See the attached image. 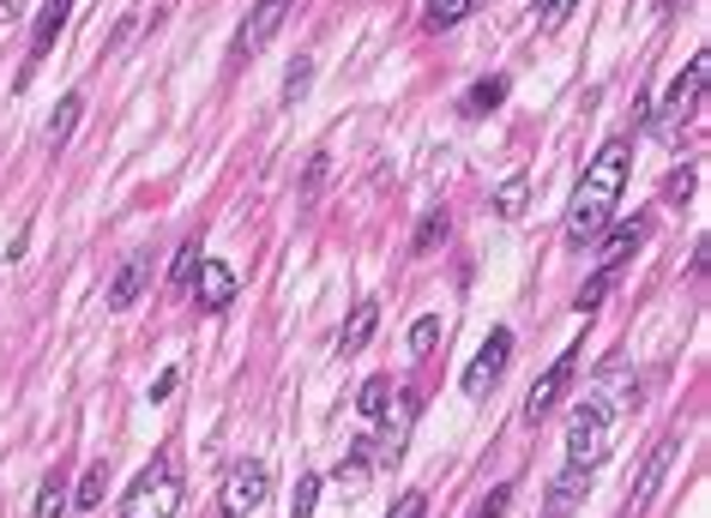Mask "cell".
Masks as SVG:
<instances>
[{"mask_svg":"<svg viewBox=\"0 0 711 518\" xmlns=\"http://www.w3.org/2000/svg\"><path fill=\"white\" fill-rule=\"evenodd\" d=\"M627 163H633L627 139H610V145L591 158V170H585V181H579V193H573V212H567V248H591V241H603V229H610V205L622 199V187H627Z\"/></svg>","mask_w":711,"mask_h":518,"instance_id":"obj_1","label":"cell"},{"mask_svg":"<svg viewBox=\"0 0 711 518\" xmlns=\"http://www.w3.org/2000/svg\"><path fill=\"white\" fill-rule=\"evenodd\" d=\"M175 507H181V458L175 452H158L133 476V488L121 500V518H175Z\"/></svg>","mask_w":711,"mask_h":518,"instance_id":"obj_2","label":"cell"},{"mask_svg":"<svg viewBox=\"0 0 711 518\" xmlns=\"http://www.w3.org/2000/svg\"><path fill=\"white\" fill-rule=\"evenodd\" d=\"M705 79H711V55L700 48V55L688 61V73H681V79L669 85L664 109H657V139H669V145H676V139H681V121H688V115L700 109V97H705Z\"/></svg>","mask_w":711,"mask_h":518,"instance_id":"obj_3","label":"cell"},{"mask_svg":"<svg viewBox=\"0 0 711 518\" xmlns=\"http://www.w3.org/2000/svg\"><path fill=\"white\" fill-rule=\"evenodd\" d=\"M290 7H295V0H254L248 24H241V31H236V43H229V67H241V61H254V55H260V48L271 43V36L283 31Z\"/></svg>","mask_w":711,"mask_h":518,"instance_id":"obj_4","label":"cell"},{"mask_svg":"<svg viewBox=\"0 0 711 518\" xmlns=\"http://www.w3.org/2000/svg\"><path fill=\"white\" fill-rule=\"evenodd\" d=\"M579 356H585V349H567V356H554V361H549V374H542V380L531 386V392H525V410H519V422H525V429H537V422H542V417H549V410L567 398V386H573Z\"/></svg>","mask_w":711,"mask_h":518,"instance_id":"obj_5","label":"cell"},{"mask_svg":"<svg viewBox=\"0 0 711 518\" xmlns=\"http://www.w3.org/2000/svg\"><path fill=\"white\" fill-rule=\"evenodd\" d=\"M266 495H271V464L266 458H241L236 471L224 476V518H248Z\"/></svg>","mask_w":711,"mask_h":518,"instance_id":"obj_6","label":"cell"},{"mask_svg":"<svg viewBox=\"0 0 711 518\" xmlns=\"http://www.w3.org/2000/svg\"><path fill=\"white\" fill-rule=\"evenodd\" d=\"M633 404H639V380H633L622 361H610V368L591 380V392H585V410H597L603 422H622Z\"/></svg>","mask_w":711,"mask_h":518,"instance_id":"obj_7","label":"cell"},{"mask_svg":"<svg viewBox=\"0 0 711 518\" xmlns=\"http://www.w3.org/2000/svg\"><path fill=\"white\" fill-rule=\"evenodd\" d=\"M610 434H615V422H603L597 410L579 404L573 429H567V464H579V471H597L603 452H610Z\"/></svg>","mask_w":711,"mask_h":518,"instance_id":"obj_8","label":"cell"},{"mask_svg":"<svg viewBox=\"0 0 711 518\" xmlns=\"http://www.w3.org/2000/svg\"><path fill=\"white\" fill-rule=\"evenodd\" d=\"M507 356H513V332H507V326H495V332L483 338V349H476V361L464 368V392L483 398L488 386H495L500 374H507Z\"/></svg>","mask_w":711,"mask_h":518,"instance_id":"obj_9","label":"cell"},{"mask_svg":"<svg viewBox=\"0 0 711 518\" xmlns=\"http://www.w3.org/2000/svg\"><path fill=\"white\" fill-rule=\"evenodd\" d=\"M193 295H200V307L205 314H224L229 302H236V271L224 266V259H200V271H193V283H187Z\"/></svg>","mask_w":711,"mask_h":518,"instance_id":"obj_10","label":"cell"},{"mask_svg":"<svg viewBox=\"0 0 711 518\" xmlns=\"http://www.w3.org/2000/svg\"><path fill=\"white\" fill-rule=\"evenodd\" d=\"M676 446H681L676 429H669L664 440H651V452H645L639 476H633V507H651V495H657V483H664V471L676 464Z\"/></svg>","mask_w":711,"mask_h":518,"instance_id":"obj_11","label":"cell"},{"mask_svg":"<svg viewBox=\"0 0 711 518\" xmlns=\"http://www.w3.org/2000/svg\"><path fill=\"white\" fill-rule=\"evenodd\" d=\"M67 19H73V0H43V12H36V24H31V67L49 61V48H55L61 31H67ZM31 67H24V79H31Z\"/></svg>","mask_w":711,"mask_h":518,"instance_id":"obj_12","label":"cell"},{"mask_svg":"<svg viewBox=\"0 0 711 518\" xmlns=\"http://www.w3.org/2000/svg\"><path fill=\"white\" fill-rule=\"evenodd\" d=\"M500 102H507V79H500V73H488V79H476L459 97V115H464V121H483V115H495Z\"/></svg>","mask_w":711,"mask_h":518,"instance_id":"obj_13","label":"cell"},{"mask_svg":"<svg viewBox=\"0 0 711 518\" xmlns=\"http://www.w3.org/2000/svg\"><path fill=\"white\" fill-rule=\"evenodd\" d=\"M146 278H151V253H133L109 283V307H133L139 295H146Z\"/></svg>","mask_w":711,"mask_h":518,"instance_id":"obj_14","label":"cell"},{"mask_svg":"<svg viewBox=\"0 0 711 518\" xmlns=\"http://www.w3.org/2000/svg\"><path fill=\"white\" fill-rule=\"evenodd\" d=\"M585 488H591V471H579V464H567V471L549 483V518H567V512L579 507V500H585Z\"/></svg>","mask_w":711,"mask_h":518,"instance_id":"obj_15","label":"cell"},{"mask_svg":"<svg viewBox=\"0 0 711 518\" xmlns=\"http://www.w3.org/2000/svg\"><path fill=\"white\" fill-rule=\"evenodd\" d=\"M645 236H651V224H645V217H633V224H622L610 241H603V259H597V266H615V271H622V266H627V253L639 248Z\"/></svg>","mask_w":711,"mask_h":518,"instance_id":"obj_16","label":"cell"},{"mask_svg":"<svg viewBox=\"0 0 711 518\" xmlns=\"http://www.w3.org/2000/svg\"><path fill=\"white\" fill-rule=\"evenodd\" d=\"M374 326H380V302H356L351 326L338 332V349H344V356H356V349H362V344L374 338Z\"/></svg>","mask_w":711,"mask_h":518,"instance_id":"obj_17","label":"cell"},{"mask_svg":"<svg viewBox=\"0 0 711 518\" xmlns=\"http://www.w3.org/2000/svg\"><path fill=\"white\" fill-rule=\"evenodd\" d=\"M79 115H85V90H67V97H61V109H55V121H49V151L67 145L73 127H79Z\"/></svg>","mask_w":711,"mask_h":518,"instance_id":"obj_18","label":"cell"},{"mask_svg":"<svg viewBox=\"0 0 711 518\" xmlns=\"http://www.w3.org/2000/svg\"><path fill=\"white\" fill-rule=\"evenodd\" d=\"M471 12H476V0H429V7H422V24H429V31H452V24L471 19Z\"/></svg>","mask_w":711,"mask_h":518,"instance_id":"obj_19","label":"cell"},{"mask_svg":"<svg viewBox=\"0 0 711 518\" xmlns=\"http://www.w3.org/2000/svg\"><path fill=\"white\" fill-rule=\"evenodd\" d=\"M103 488H109V464H85V476H79V488H73V507H103Z\"/></svg>","mask_w":711,"mask_h":518,"instance_id":"obj_20","label":"cell"},{"mask_svg":"<svg viewBox=\"0 0 711 518\" xmlns=\"http://www.w3.org/2000/svg\"><path fill=\"white\" fill-rule=\"evenodd\" d=\"M67 500H73V495H67V483H61V471H49L43 488H36V507H31V512H36V518H61V512H67Z\"/></svg>","mask_w":711,"mask_h":518,"instance_id":"obj_21","label":"cell"},{"mask_svg":"<svg viewBox=\"0 0 711 518\" xmlns=\"http://www.w3.org/2000/svg\"><path fill=\"white\" fill-rule=\"evenodd\" d=\"M525 199H531V175H507V181L495 187V212H500V217H519Z\"/></svg>","mask_w":711,"mask_h":518,"instance_id":"obj_22","label":"cell"},{"mask_svg":"<svg viewBox=\"0 0 711 518\" xmlns=\"http://www.w3.org/2000/svg\"><path fill=\"white\" fill-rule=\"evenodd\" d=\"M615 283H622V271H615V266H597V278H591L585 290L573 295V307H579V314H591V307H603V295H610Z\"/></svg>","mask_w":711,"mask_h":518,"instance_id":"obj_23","label":"cell"},{"mask_svg":"<svg viewBox=\"0 0 711 518\" xmlns=\"http://www.w3.org/2000/svg\"><path fill=\"white\" fill-rule=\"evenodd\" d=\"M386 398H392V380H386V374H374V380L356 392V410H362L368 422H380V417H386Z\"/></svg>","mask_w":711,"mask_h":518,"instance_id":"obj_24","label":"cell"},{"mask_svg":"<svg viewBox=\"0 0 711 518\" xmlns=\"http://www.w3.org/2000/svg\"><path fill=\"white\" fill-rule=\"evenodd\" d=\"M200 236H187V241H181V253H175V266H170V283H175V290H187V283H193V271H200Z\"/></svg>","mask_w":711,"mask_h":518,"instance_id":"obj_25","label":"cell"},{"mask_svg":"<svg viewBox=\"0 0 711 518\" xmlns=\"http://www.w3.org/2000/svg\"><path fill=\"white\" fill-rule=\"evenodd\" d=\"M446 229H452V217L446 212H429V217H422V229H417V253H434L446 241Z\"/></svg>","mask_w":711,"mask_h":518,"instance_id":"obj_26","label":"cell"},{"mask_svg":"<svg viewBox=\"0 0 711 518\" xmlns=\"http://www.w3.org/2000/svg\"><path fill=\"white\" fill-rule=\"evenodd\" d=\"M507 500H513V483H495L483 500H476V512H471V518H500V512H507Z\"/></svg>","mask_w":711,"mask_h":518,"instance_id":"obj_27","label":"cell"},{"mask_svg":"<svg viewBox=\"0 0 711 518\" xmlns=\"http://www.w3.org/2000/svg\"><path fill=\"white\" fill-rule=\"evenodd\" d=\"M386 518H429V495H422V488H410V495L392 500V512H386Z\"/></svg>","mask_w":711,"mask_h":518,"instance_id":"obj_28","label":"cell"},{"mask_svg":"<svg viewBox=\"0 0 711 518\" xmlns=\"http://www.w3.org/2000/svg\"><path fill=\"white\" fill-rule=\"evenodd\" d=\"M308 85H314V61H295V67H290V79H283V102H295Z\"/></svg>","mask_w":711,"mask_h":518,"instance_id":"obj_29","label":"cell"},{"mask_svg":"<svg viewBox=\"0 0 711 518\" xmlns=\"http://www.w3.org/2000/svg\"><path fill=\"white\" fill-rule=\"evenodd\" d=\"M434 338H441V320H417V326H410V349H417V356H429V349H434Z\"/></svg>","mask_w":711,"mask_h":518,"instance_id":"obj_30","label":"cell"},{"mask_svg":"<svg viewBox=\"0 0 711 518\" xmlns=\"http://www.w3.org/2000/svg\"><path fill=\"white\" fill-rule=\"evenodd\" d=\"M573 7H579V0H537V19H542V31H554V24H561Z\"/></svg>","mask_w":711,"mask_h":518,"instance_id":"obj_31","label":"cell"},{"mask_svg":"<svg viewBox=\"0 0 711 518\" xmlns=\"http://www.w3.org/2000/svg\"><path fill=\"white\" fill-rule=\"evenodd\" d=\"M688 193H693V170H676V175L664 181V199H669V205H681Z\"/></svg>","mask_w":711,"mask_h":518,"instance_id":"obj_32","label":"cell"},{"mask_svg":"<svg viewBox=\"0 0 711 518\" xmlns=\"http://www.w3.org/2000/svg\"><path fill=\"white\" fill-rule=\"evenodd\" d=\"M314 495H320V476H302V488H295V518L314 512Z\"/></svg>","mask_w":711,"mask_h":518,"instance_id":"obj_33","label":"cell"},{"mask_svg":"<svg viewBox=\"0 0 711 518\" xmlns=\"http://www.w3.org/2000/svg\"><path fill=\"white\" fill-rule=\"evenodd\" d=\"M326 163H332V158H326V151H314V158H308V181H302V187H308V193H314V187H320V181H326Z\"/></svg>","mask_w":711,"mask_h":518,"instance_id":"obj_34","label":"cell"},{"mask_svg":"<svg viewBox=\"0 0 711 518\" xmlns=\"http://www.w3.org/2000/svg\"><path fill=\"white\" fill-rule=\"evenodd\" d=\"M175 380H181V374H175V368H163L158 380H151V404H163V398L175 392Z\"/></svg>","mask_w":711,"mask_h":518,"instance_id":"obj_35","label":"cell"},{"mask_svg":"<svg viewBox=\"0 0 711 518\" xmlns=\"http://www.w3.org/2000/svg\"><path fill=\"white\" fill-rule=\"evenodd\" d=\"M19 7L24 0H0V19H19Z\"/></svg>","mask_w":711,"mask_h":518,"instance_id":"obj_36","label":"cell"},{"mask_svg":"<svg viewBox=\"0 0 711 518\" xmlns=\"http://www.w3.org/2000/svg\"><path fill=\"white\" fill-rule=\"evenodd\" d=\"M681 7V0H657V12H676Z\"/></svg>","mask_w":711,"mask_h":518,"instance_id":"obj_37","label":"cell"}]
</instances>
